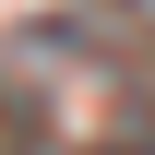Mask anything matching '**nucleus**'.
I'll return each mask as SVG.
<instances>
[{
    "label": "nucleus",
    "mask_w": 155,
    "mask_h": 155,
    "mask_svg": "<svg viewBox=\"0 0 155 155\" xmlns=\"http://www.w3.org/2000/svg\"><path fill=\"white\" fill-rule=\"evenodd\" d=\"M131 107H143V119H155V72H131Z\"/></svg>",
    "instance_id": "1"
}]
</instances>
